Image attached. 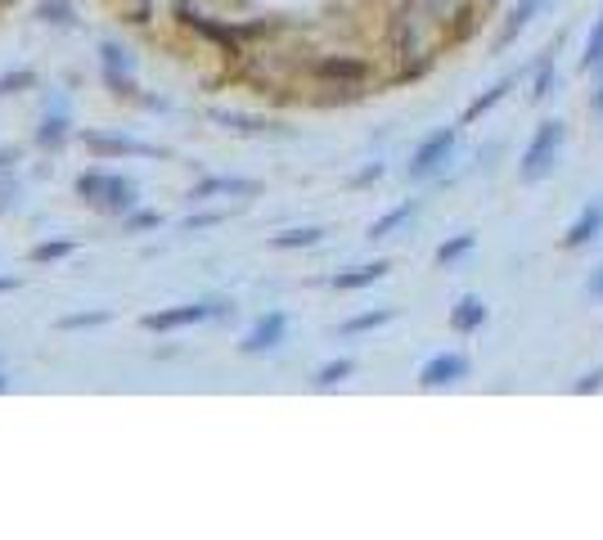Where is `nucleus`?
Masks as SVG:
<instances>
[{"instance_id": "nucleus-6", "label": "nucleus", "mask_w": 603, "mask_h": 540, "mask_svg": "<svg viewBox=\"0 0 603 540\" xmlns=\"http://www.w3.org/2000/svg\"><path fill=\"white\" fill-rule=\"evenodd\" d=\"M468 369H473V360H468L464 351H437V356L423 360L419 383L423 387H450V383H459V378H468Z\"/></svg>"}, {"instance_id": "nucleus-7", "label": "nucleus", "mask_w": 603, "mask_h": 540, "mask_svg": "<svg viewBox=\"0 0 603 540\" xmlns=\"http://www.w3.org/2000/svg\"><path fill=\"white\" fill-rule=\"evenodd\" d=\"M284 333H288V315H284V311H266L248 333H243L239 351H243V356H261V351H275L279 342H284Z\"/></svg>"}, {"instance_id": "nucleus-19", "label": "nucleus", "mask_w": 603, "mask_h": 540, "mask_svg": "<svg viewBox=\"0 0 603 540\" xmlns=\"http://www.w3.org/2000/svg\"><path fill=\"white\" fill-rule=\"evenodd\" d=\"M414 212H419V198H410V203H401V207H392V212H383V216H378V221L374 225H369V234H365V239H392V234L396 230H401V225L405 221H410V216Z\"/></svg>"}, {"instance_id": "nucleus-4", "label": "nucleus", "mask_w": 603, "mask_h": 540, "mask_svg": "<svg viewBox=\"0 0 603 540\" xmlns=\"http://www.w3.org/2000/svg\"><path fill=\"white\" fill-rule=\"evenodd\" d=\"M203 320H216V302H180V306H167V311H149L140 324L149 333H176Z\"/></svg>"}, {"instance_id": "nucleus-30", "label": "nucleus", "mask_w": 603, "mask_h": 540, "mask_svg": "<svg viewBox=\"0 0 603 540\" xmlns=\"http://www.w3.org/2000/svg\"><path fill=\"white\" fill-rule=\"evenodd\" d=\"M158 225H162L158 212H131V216L122 221V230H158Z\"/></svg>"}, {"instance_id": "nucleus-5", "label": "nucleus", "mask_w": 603, "mask_h": 540, "mask_svg": "<svg viewBox=\"0 0 603 540\" xmlns=\"http://www.w3.org/2000/svg\"><path fill=\"white\" fill-rule=\"evenodd\" d=\"M311 72L320 81H333V86L347 90V95H356V90L369 81V63L365 59H351V54H324V59H315Z\"/></svg>"}, {"instance_id": "nucleus-23", "label": "nucleus", "mask_w": 603, "mask_h": 540, "mask_svg": "<svg viewBox=\"0 0 603 540\" xmlns=\"http://www.w3.org/2000/svg\"><path fill=\"white\" fill-rule=\"evenodd\" d=\"M77 194L86 198V203H104V194H108V171H81L77 176Z\"/></svg>"}, {"instance_id": "nucleus-3", "label": "nucleus", "mask_w": 603, "mask_h": 540, "mask_svg": "<svg viewBox=\"0 0 603 540\" xmlns=\"http://www.w3.org/2000/svg\"><path fill=\"white\" fill-rule=\"evenodd\" d=\"M81 144L95 158H167V149H158V144L131 140V135H108V131H81Z\"/></svg>"}, {"instance_id": "nucleus-15", "label": "nucleus", "mask_w": 603, "mask_h": 540, "mask_svg": "<svg viewBox=\"0 0 603 540\" xmlns=\"http://www.w3.org/2000/svg\"><path fill=\"white\" fill-rule=\"evenodd\" d=\"M104 212H113V216H126V212H135L140 207V185L135 180H126V176H108V194H104Z\"/></svg>"}, {"instance_id": "nucleus-21", "label": "nucleus", "mask_w": 603, "mask_h": 540, "mask_svg": "<svg viewBox=\"0 0 603 540\" xmlns=\"http://www.w3.org/2000/svg\"><path fill=\"white\" fill-rule=\"evenodd\" d=\"M581 68H585V72H594V77H603V9H599V18H594L590 36H585Z\"/></svg>"}, {"instance_id": "nucleus-34", "label": "nucleus", "mask_w": 603, "mask_h": 540, "mask_svg": "<svg viewBox=\"0 0 603 540\" xmlns=\"http://www.w3.org/2000/svg\"><path fill=\"white\" fill-rule=\"evenodd\" d=\"M590 113L603 122V77H594V95H590Z\"/></svg>"}, {"instance_id": "nucleus-14", "label": "nucleus", "mask_w": 603, "mask_h": 540, "mask_svg": "<svg viewBox=\"0 0 603 540\" xmlns=\"http://www.w3.org/2000/svg\"><path fill=\"white\" fill-rule=\"evenodd\" d=\"M522 77H527V68H522V72H509V77H500V81H495V86H486L482 95H477L473 104L464 108V126H468V122H477V117H486V113H491L495 104H504V95H509V90L518 86Z\"/></svg>"}, {"instance_id": "nucleus-22", "label": "nucleus", "mask_w": 603, "mask_h": 540, "mask_svg": "<svg viewBox=\"0 0 603 540\" xmlns=\"http://www.w3.org/2000/svg\"><path fill=\"white\" fill-rule=\"evenodd\" d=\"M351 374H356V360L338 356V360H329V365L315 369V387H338V383H347Z\"/></svg>"}, {"instance_id": "nucleus-25", "label": "nucleus", "mask_w": 603, "mask_h": 540, "mask_svg": "<svg viewBox=\"0 0 603 540\" xmlns=\"http://www.w3.org/2000/svg\"><path fill=\"white\" fill-rule=\"evenodd\" d=\"M108 320H113V311H77V315H63L54 329L77 333V329H99V324H108Z\"/></svg>"}, {"instance_id": "nucleus-37", "label": "nucleus", "mask_w": 603, "mask_h": 540, "mask_svg": "<svg viewBox=\"0 0 603 540\" xmlns=\"http://www.w3.org/2000/svg\"><path fill=\"white\" fill-rule=\"evenodd\" d=\"M18 284H23V279H14V275H0V293H14Z\"/></svg>"}, {"instance_id": "nucleus-11", "label": "nucleus", "mask_w": 603, "mask_h": 540, "mask_svg": "<svg viewBox=\"0 0 603 540\" xmlns=\"http://www.w3.org/2000/svg\"><path fill=\"white\" fill-rule=\"evenodd\" d=\"M257 180H243V176H207V180H198L194 189H189V203H207V198H216V194H230V198H248V194H257Z\"/></svg>"}, {"instance_id": "nucleus-26", "label": "nucleus", "mask_w": 603, "mask_h": 540, "mask_svg": "<svg viewBox=\"0 0 603 540\" xmlns=\"http://www.w3.org/2000/svg\"><path fill=\"white\" fill-rule=\"evenodd\" d=\"M36 14H41L45 23H54V27H72V23H77V14H72L68 0H41V9H36Z\"/></svg>"}, {"instance_id": "nucleus-13", "label": "nucleus", "mask_w": 603, "mask_h": 540, "mask_svg": "<svg viewBox=\"0 0 603 540\" xmlns=\"http://www.w3.org/2000/svg\"><path fill=\"white\" fill-rule=\"evenodd\" d=\"M527 77H531V104H545L549 95H554V86H558V68H554V45L549 50H540L536 54V63L527 68Z\"/></svg>"}, {"instance_id": "nucleus-12", "label": "nucleus", "mask_w": 603, "mask_h": 540, "mask_svg": "<svg viewBox=\"0 0 603 540\" xmlns=\"http://www.w3.org/2000/svg\"><path fill=\"white\" fill-rule=\"evenodd\" d=\"M545 5H549V0H518V5H513L509 14H504L500 32H495V50H509V45L518 41L522 32H527V23H531V18H536Z\"/></svg>"}, {"instance_id": "nucleus-38", "label": "nucleus", "mask_w": 603, "mask_h": 540, "mask_svg": "<svg viewBox=\"0 0 603 540\" xmlns=\"http://www.w3.org/2000/svg\"><path fill=\"white\" fill-rule=\"evenodd\" d=\"M9 162H18V149H0V171H5Z\"/></svg>"}, {"instance_id": "nucleus-10", "label": "nucleus", "mask_w": 603, "mask_h": 540, "mask_svg": "<svg viewBox=\"0 0 603 540\" xmlns=\"http://www.w3.org/2000/svg\"><path fill=\"white\" fill-rule=\"evenodd\" d=\"M603 234V203H585L581 212H576V221L563 230V248L576 252L585 248V243H594Z\"/></svg>"}, {"instance_id": "nucleus-16", "label": "nucleus", "mask_w": 603, "mask_h": 540, "mask_svg": "<svg viewBox=\"0 0 603 540\" xmlns=\"http://www.w3.org/2000/svg\"><path fill=\"white\" fill-rule=\"evenodd\" d=\"M486 324V302L477 293H464L455 302V311H450V329L455 333H477Z\"/></svg>"}, {"instance_id": "nucleus-36", "label": "nucleus", "mask_w": 603, "mask_h": 540, "mask_svg": "<svg viewBox=\"0 0 603 540\" xmlns=\"http://www.w3.org/2000/svg\"><path fill=\"white\" fill-rule=\"evenodd\" d=\"M590 293L603 302V261H599V270H594V275H590Z\"/></svg>"}, {"instance_id": "nucleus-39", "label": "nucleus", "mask_w": 603, "mask_h": 540, "mask_svg": "<svg viewBox=\"0 0 603 540\" xmlns=\"http://www.w3.org/2000/svg\"><path fill=\"white\" fill-rule=\"evenodd\" d=\"M5 387H9V383H5V374H0V392H5Z\"/></svg>"}, {"instance_id": "nucleus-2", "label": "nucleus", "mask_w": 603, "mask_h": 540, "mask_svg": "<svg viewBox=\"0 0 603 540\" xmlns=\"http://www.w3.org/2000/svg\"><path fill=\"white\" fill-rule=\"evenodd\" d=\"M455 144H459V126H441V131H432L428 140L414 149L405 176H410V180H432L450 158H455Z\"/></svg>"}, {"instance_id": "nucleus-17", "label": "nucleus", "mask_w": 603, "mask_h": 540, "mask_svg": "<svg viewBox=\"0 0 603 540\" xmlns=\"http://www.w3.org/2000/svg\"><path fill=\"white\" fill-rule=\"evenodd\" d=\"M387 261H365V266H351V270H338L333 275V288H342V293H356V288H369V284H378V279L387 275Z\"/></svg>"}, {"instance_id": "nucleus-35", "label": "nucleus", "mask_w": 603, "mask_h": 540, "mask_svg": "<svg viewBox=\"0 0 603 540\" xmlns=\"http://www.w3.org/2000/svg\"><path fill=\"white\" fill-rule=\"evenodd\" d=\"M378 176H383V162H374V167H365V171H360V176H356V185H369V180H378Z\"/></svg>"}, {"instance_id": "nucleus-1", "label": "nucleus", "mask_w": 603, "mask_h": 540, "mask_svg": "<svg viewBox=\"0 0 603 540\" xmlns=\"http://www.w3.org/2000/svg\"><path fill=\"white\" fill-rule=\"evenodd\" d=\"M563 140H567V126L558 122V117H545V122L536 126V135L527 140V153H522V185H536V180H545L549 171H554L558 153H563Z\"/></svg>"}, {"instance_id": "nucleus-28", "label": "nucleus", "mask_w": 603, "mask_h": 540, "mask_svg": "<svg viewBox=\"0 0 603 540\" xmlns=\"http://www.w3.org/2000/svg\"><path fill=\"white\" fill-rule=\"evenodd\" d=\"M27 86H36L32 68H18V72H5V77H0V95H18V90H27Z\"/></svg>"}, {"instance_id": "nucleus-8", "label": "nucleus", "mask_w": 603, "mask_h": 540, "mask_svg": "<svg viewBox=\"0 0 603 540\" xmlns=\"http://www.w3.org/2000/svg\"><path fill=\"white\" fill-rule=\"evenodd\" d=\"M99 59H104V81L117 90V95H135V63L131 54L122 50L117 41H104L99 45Z\"/></svg>"}, {"instance_id": "nucleus-29", "label": "nucleus", "mask_w": 603, "mask_h": 540, "mask_svg": "<svg viewBox=\"0 0 603 540\" xmlns=\"http://www.w3.org/2000/svg\"><path fill=\"white\" fill-rule=\"evenodd\" d=\"M216 122L234 126V131H270L275 122H257V117H239V113H216Z\"/></svg>"}, {"instance_id": "nucleus-24", "label": "nucleus", "mask_w": 603, "mask_h": 540, "mask_svg": "<svg viewBox=\"0 0 603 540\" xmlns=\"http://www.w3.org/2000/svg\"><path fill=\"white\" fill-rule=\"evenodd\" d=\"M473 243H477V234H455V239H446L437 248V266H455V261H464L468 252H473Z\"/></svg>"}, {"instance_id": "nucleus-20", "label": "nucleus", "mask_w": 603, "mask_h": 540, "mask_svg": "<svg viewBox=\"0 0 603 540\" xmlns=\"http://www.w3.org/2000/svg\"><path fill=\"white\" fill-rule=\"evenodd\" d=\"M320 239H324L320 225H297V230H279V234H270V248L293 252V248H315Z\"/></svg>"}, {"instance_id": "nucleus-31", "label": "nucleus", "mask_w": 603, "mask_h": 540, "mask_svg": "<svg viewBox=\"0 0 603 540\" xmlns=\"http://www.w3.org/2000/svg\"><path fill=\"white\" fill-rule=\"evenodd\" d=\"M599 387H603V365H599V369H590V374H581V378H576V383H572V392H576V396H590V392H599Z\"/></svg>"}, {"instance_id": "nucleus-9", "label": "nucleus", "mask_w": 603, "mask_h": 540, "mask_svg": "<svg viewBox=\"0 0 603 540\" xmlns=\"http://www.w3.org/2000/svg\"><path fill=\"white\" fill-rule=\"evenodd\" d=\"M68 135H72L68 104H63V99H54V108H45L41 126H36V144H41V149H50V153H59L63 144H68Z\"/></svg>"}, {"instance_id": "nucleus-27", "label": "nucleus", "mask_w": 603, "mask_h": 540, "mask_svg": "<svg viewBox=\"0 0 603 540\" xmlns=\"http://www.w3.org/2000/svg\"><path fill=\"white\" fill-rule=\"evenodd\" d=\"M63 257H72V243L68 239H50V243H36V248H32L36 266H45V261H63Z\"/></svg>"}, {"instance_id": "nucleus-18", "label": "nucleus", "mask_w": 603, "mask_h": 540, "mask_svg": "<svg viewBox=\"0 0 603 540\" xmlns=\"http://www.w3.org/2000/svg\"><path fill=\"white\" fill-rule=\"evenodd\" d=\"M392 320H396V306L360 311V315H351V320L338 324V338H360V333H374V329H383V324H392Z\"/></svg>"}, {"instance_id": "nucleus-33", "label": "nucleus", "mask_w": 603, "mask_h": 540, "mask_svg": "<svg viewBox=\"0 0 603 540\" xmlns=\"http://www.w3.org/2000/svg\"><path fill=\"white\" fill-rule=\"evenodd\" d=\"M14 198H18V180H14V176L0 180V212H5V207L14 203Z\"/></svg>"}, {"instance_id": "nucleus-32", "label": "nucleus", "mask_w": 603, "mask_h": 540, "mask_svg": "<svg viewBox=\"0 0 603 540\" xmlns=\"http://www.w3.org/2000/svg\"><path fill=\"white\" fill-rule=\"evenodd\" d=\"M225 221V212H203V216H189L185 221V230L194 234V230H212V225H221Z\"/></svg>"}]
</instances>
